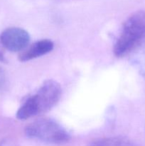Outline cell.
<instances>
[{
	"mask_svg": "<svg viewBox=\"0 0 145 146\" xmlns=\"http://www.w3.org/2000/svg\"><path fill=\"white\" fill-rule=\"evenodd\" d=\"M145 43V11H137L128 17L114 45L117 57L133 52Z\"/></svg>",
	"mask_w": 145,
	"mask_h": 146,
	"instance_id": "2",
	"label": "cell"
},
{
	"mask_svg": "<svg viewBox=\"0 0 145 146\" xmlns=\"http://www.w3.org/2000/svg\"><path fill=\"white\" fill-rule=\"evenodd\" d=\"M0 41L3 46L12 52L21 51L28 46L30 36L28 31L19 27H9L1 32Z\"/></svg>",
	"mask_w": 145,
	"mask_h": 146,
	"instance_id": "4",
	"label": "cell"
},
{
	"mask_svg": "<svg viewBox=\"0 0 145 146\" xmlns=\"http://www.w3.org/2000/svg\"><path fill=\"white\" fill-rule=\"evenodd\" d=\"M53 47L54 44L51 40H39L24 50L18 56V59L22 62L31 61L48 54L53 49Z\"/></svg>",
	"mask_w": 145,
	"mask_h": 146,
	"instance_id": "5",
	"label": "cell"
},
{
	"mask_svg": "<svg viewBox=\"0 0 145 146\" xmlns=\"http://www.w3.org/2000/svg\"><path fill=\"white\" fill-rule=\"evenodd\" d=\"M0 61H5V58H4V55L0 52Z\"/></svg>",
	"mask_w": 145,
	"mask_h": 146,
	"instance_id": "10",
	"label": "cell"
},
{
	"mask_svg": "<svg viewBox=\"0 0 145 146\" xmlns=\"http://www.w3.org/2000/svg\"><path fill=\"white\" fill-rule=\"evenodd\" d=\"M26 136L50 144L66 143L71 135L61 125L51 118H39L28 124L24 130Z\"/></svg>",
	"mask_w": 145,
	"mask_h": 146,
	"instance_id": "3",
	"label": "cell"
},
{
	"mask_svg": "<svg viewBox=\"0 0 145 146\" xmlns=\"http://www.w3.org/2000/svg\"><path fill=\"white\" fill-rule=\"evenodd\" d=\"M131 63L139 74L145 78V43L133 51Z\"/></svg>",
	"mask_w": 145,
	"mask_h": 146,
	"instance_id": "7",
	"label": "cell"
},
{
	"mask_svg": "<svg viewBox=\"0 0 145 146\" xmlns=\"http://www.w3.org/2000/svg\"><path fill=\"white\" fill-rule=\"evenodd\" d=\"M62 88L55 80L44 81L36 92L28 97L16 112V118L25 121L48 112L59 101Z\"/></svg>",
	"mask_w": 145,
	"mask_h": 146,
	"instance_id": "1",
	"label": "cell"
},
{
	"mask_svg": "<svg viewBox=\"0 0 145 146\" xmlns=\"http://www.w3.org/2000/svg\"><path fill=\"white\" fill-rule=\"evenodd\" d=\"M0 146H17V145L12 140L4 139L0 142Z\"/></svg>",
	"mask_w": 145,
	"mask_h": 146,
	"instance_id": "8",
	"label": "cell"
},
{
	"mask_svg": "<svg viewBox=\"0 0 145 146\" xmlns=\"http://www.w3.org/2000/svg\"><path fill=\"white\" fill-rule=\"evenodd\" d=\"M4 81H5V74H4V70L0 66V89L2 88Z\"/></svg>",
	"mask_w": 145,
	"mask_h": 146,
	"instance_id": "9",
	"label": "cell"
},
{
	"mask_svg": "<svg viewBox=\"0 0 145 146\" xmlns=\"http://www.w3.org/2000/svg\"><path fill=\"white\" fill-rule=\"evenodd\" d=\"M90 146H139L136 143L123 137H107L94 140Z\"/></svg>",
	"mask_w": 145,
	"mask_h": 146,
	"instance_id": "6",
	"label": "cell"
}]
</instances>
